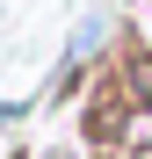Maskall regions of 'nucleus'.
Listing matches in <instances>:
<instances>
[{
    "instance_id": "obj_1",
    "label": "nucleus",
    "mask_w": 152,
    "mask_h": 159,
    "mask_svg": "<svg viewBox=\"0 0 152 159\" xmlns=\"http://www.w3.org/2000/svg\"><path fill=\"white\" fill-rule=\"evenodd\" d=\"M109 36H116V15H109V7H94L80 29H72V43H65V80H80V72L94 65V51L109 43Z\"/></svg>"
},
{
    "instance_id": "obj_2",
    "label": "nucleus",
    "mask_w": 152,
    "mask_h": 159,
    "mask_svg": "<svg viewBox=\"0 0 152 159\" xmlns=\"http://www.w3.org/2000/svg\"><path fill=\"white\" fill-rule=\"evenodd\" d=\"M44 159H72V152H58V145H51V152H44Z\"/></svg>"
},
{
    "instance_id": "obj_3",
    "label": "nucleus",
    "mask_w": 152,
    "mask_h": 159,
    "mask_svg": "<svg viewBox=\"0 0 152 159\" xmlns=\"http://www.w3.org/2000/svg\"><path fill=\"white\" fill-rule=\"evenodd\" d=\"M94 159H116V152H94Z\"/></svg>"
}]
</instances>
